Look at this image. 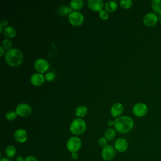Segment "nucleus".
I'll return each instance as SVG.
<instances>
[{
	"label": "nucleus",
	"instance_id": "31",
	"mask_svg": "<svg viewBox=\"0 0 161 161\" xmlns=\"http://www.w3.org/2000/svg\"><path fill=\"white\" fill-rule=\"evenodd\" d=\"M25 161H38V160L33 155H28L26 157H25Z\"/></svg>",
	"mask_w": 161,
	"mask_h": 161
},
{
	"label": "nucleus",
	"instance_id": "19",
	"mask_svg": "<svg viewBox=\"0 0 161 161\" xmlns=\"http://www.w3.org/2000/svg\"><path fill=\"white\" fill-rule=\"evenodd\" d=\"M104 7L105 9L108 12H113L117 9L118 5L114 1H108L105 3Z\"/></svg>",
	"mask_w": 161,
	"mask_h": 161
},
{
	"label": "nucleus",
	"instance_id": "21",
	"mask_svg": "<svg viewBox=\"0 0 161 161\" xmlns=\"http://www.w3.org/2000/svg\"><path fill=\"white\" fill-rule=\"evenodd\" d=\"M116 136V131L113 128H108L107 129L104 133V137L107 140H112Z\"/></svg>",
	"mask_w": 161,
	"mask_h": 161
},
{
	"label": "nucleus",
	"instance_id": "8",
	"mask_svg": "<svg viewBox=\"0 0 161 161\" xmlns=\"http://www.w3.org/2000/svg\"><path fill=\"white\" fill-rule=\"evenodd\" d=\"M48 62L43 58H39L36 59L34 63V67L38 73H44L49 68Z\"/></svg>",
	"mask_w": 161,
	"mask_h": 161
},
{
	"label": "nucleus",
	"instance_id": "2",
	"mask_svg": "<svg viewBox=\"0 0 161 161\" xmlns=\"http://www.w3.org/2000/svg\"><path fill=\"white\" fill-rule=\"evenodd\" d=\"M4 59L6 62L11 67L19 65L23 60V55L21 51L18 48H11L5 53Z\"/></svg>",
	"mask_w": 161,
	"mask_h": 161
},
{
	"label": "nucleus",
	"instance_id": "30",
	"mask_svg": "<svg viewBox=\"0 0 161 161\" xmlns=\"http://www.w3.org/2000/svg\"><path fill=\"white\" fill-rule=\"evenodd\" d=\"M8 25V21L6 19H3L0 23V32H3V26L6 27V25Z\"/></svg>",
	"mask_w": 161,
	"mask_h": 161
},
{
	"label": "nucleus",
	"instance_id": "37",
	"mask_svg": "<svg viewBox=\"0 0 161 161\" xmlns=\"http://www.w3.org/2000/svg\"><path fill=\"white\" fill-rule=\"evenodd\" d=\"M158 21L161 23V13H160L159 14H158Z\"/></svg>",
	"mask_w": 161,
	"mask_h": 161
},
{
	"label": "nucleus",
	"instance_id": "7",
	"mask_svg": "<svg viewBox=\"0 0 161 161\" xmlns=\"http://www.w3.org/2000/svg\"><path fill=\"white\" fill-rule=\"evenodd\" d=\"M17 115L21 117H27L31 113V106L26 103H20L17 105L15 110Z\"/></svg>",
	"mask_w": 161,
	"mask_h": 161
},
{
	"label": "nucleus",
	"instance_id": "29",
	"mask_svg": "<svg viewBox=\"0 0 161 161\" xmlns=\"http://www.w3.org/2000/svg\"><path fill=\"white\" fill-rule=\"evenodd\" d=\"M98 143L100 147L104 148L107 145V140L104 137L100 138L98 140Z\"/></svg>",
	"mask_w": 161,
	"mask_h": 161
},
{
	"label": "nucleus",
	"instance_id": "33",
	"mask_svg": "<svg viewBox=\"0 0 161 161\" xmlns=\"http://www.w3.org/2000/svg\"><path fill=\"white\" fill-rule=\"evenodd\" d=\"M25 158L22 155H19L16 158V161H25Z\"/></svg>",
	"mask_w": 161,
	"mask_h": 161
},
{
	"label": "nucleus",
	"instance_id": "6",
	"mask_svg": "<svg viewBox=\"0 0 161 161\" xmlns=\"http://www.w3.org/2000/svg\"><path fill=\"white\" fill-rule=\"evenodd\" d=\"M116 155V150L114 147L111 145H107L102 150L101 156L104 160L111 161Z\"/></svg>",
	"mask_w": 161,
	"mask_h": 161
},
{
	"label": "nucleus",
	"instance_id": "23",
	"mask_svg": "<svg viewBox=\"0 0 161 161\" xmlns=\"http://www.w3.org/2000/svg\"><path fill=\"white\" fill-rule=\"evenodd\" d=\"M151 6L153 11L156 13H161V0H153Z\"/></svg>",
	"mask_w": 161,
	"mask_h": 161
},
{
	"label": "nucleus",
	"instance_id": "35",
	"mask_svg": "<svg viewBox=\"0 0 161 161\" xmlns=\"http://www.w3.org/2000/svg\"><path fill=\"white\" fill-rule=\"evenodd\" d=\"M107 123H108V126H114V121H113V120H109Z\"/></svg>",
	"mask_w": 161,
	"mask_h": 161
},
{
	"label": "nucleus",
	"instance_id": "3",
	"mask_svg": "<svg viewBox=\"0 0 161 161\" xmlns=\"http://www.w3.org/2000/svg\"><path fill=\"white\" fill-rule=\"evenodd\" d=\"M86 123L80 118L74 119L70 123V131L75 135H80L83 134L86 131Z\"/></svg>",
	"mask_w": 161,
	"mask_h": 161
},
{
	"label": "nucleus",
	"instance_id": "18",
	"mask_svg": "<svg viewBox=\"0 0 161 161\" xmlns=\"http://www.w3.org/2000/svg\"><path fill=\"white\" fill-rule=\"evenodd\" d=\"M84 6V1L82 0H72L70 2V6L72 9L75 11L80 9Z\"/></svg>",
	"mask_w": 161,
	"mask_h": 161
},
{
	"label": "nucleus",
	"instance_id": "10",
	"mask_svg": "<svg viewBox=\"0 0 161 161\" xmlns=\"http://www.w3.org/2000/svg\"><path fill=\"white\" fill-rule=\"evenodd\" d=\"M158 20V18L156 13L150 12L145 15L143 21L147 26H153L157 24Z\"/></svg>",
	"mask_w": 161,
	"mask_h": 161
},
{
	"label": "nucleus",
	"instance_id": "17",
	"mask_svg": "<svg viewBox=\"0 0 161 161\" xmlns=\"http://www.w3.org/2000/svg\"><path fill=\"white\" fill-rule=\"evenodd\" d=\"M87 113V108L84 105L78 106L75 110V114L78 117H84Z\"/></svg>",
	"mask_w": 161,
	"mask_h": 161
},
{
	"label": "nucleus",
	"instance_id": "27",
	"mask_svg": "<svg viewBox=\"0 0 161 161\" xmlns=\"http://www.w3.org/2000/svg\"><path fill=\"white\" fill-rule=\"evenodd\" d=\"M109 13L108 11H106V9H102L101 11H100L99 12V16L104 20L107 19L109 18Z\"/></svg>",
	"mask_w": 161,
	"mask_h": 161
},
{
	"label": "nucleus",
	"instance_id": "9",
	"mask_svg": "<svg viewBox=\"0 0 161 161\" xmlns=\"http://www.w3.org/2000/svg\"><path fill=\"white\" fill-rule=\"evenodd\" d=\"M132 111L135 116L138 117H142L147 114L148 107L145 103H138L133 106Z\"/></svg>",
	"mask_w": 161,
	"mask_h": 161
},
{
	"label": "nucleus",
	"instance_id": "24",
	"mask_svg": "<svg viewBox=\"0 0 161 161\" xmlns=\"http://www.w3.org/2000/svg\"><path fill=\"white\" fill-rule=\"evenodd\" d=\"M120 6L125 9H128L132 6L133 2L131 0H121L119 1Z\"/></svg>",
	"mask_w": 161,
	"mask_h": 161
},
{
	"label": "nucleus",
	"instance_id": "22",
	"mask_svg": "<svg viewBox=\"0 0 161 161\" xmlns=\"http://www.w3.org/2000/svg\"><path fill=\"white\" fill-rule=\"evenodd\" d=\"M16 153V149L14 146L13 145H9L6 147L5 150V153L8 158H13Z\"/></svg>",
	"mask_w": 161,
	"mask_h": 161
},
{
	"label": "nucleus",
	"instance_id": "28",
	"mask_svg": "<svg viewBox=\"0 0 161 161\" xmlns=\"http://www.w3.org/2000/svg\"><path fill=\"white\" fill-rule=\"evenodd\" d=\"M45 77V79L48 82H52L53 81L55 78V75L54 74V73L52 72H49L45 74V75H44Z\"/></svg>",
	"mask_w": 161,
	"mask_h": 161
},
{
	"label": "nucleus",
	"instance_id": "25",
	"mask_svg": "<svg viewBox=\"0 0 161 161\" xmlns=\"http://www.w3.org/2000/svg\"><path fill=\"white\" fill-rule=\"evenodd\" d=\"M2 46L5 50H9L11 48L12 42L9 38H4L2 41Z\"/></svg>",
	"mask_w": 161,
	"mask_h": 161
},
{
	"label": "nucleus",
	"instance_id": "13",
	"mask_svg": "<svg viewBox=\"0 0 161 161\" xmlns=\"http://www.w3.org/2000/svg\"><path fill=\"white\" fill-rule=\"evenodd\" d=\"M87 5L91 10L99 12L103 9L104 6L103 0H88Z\"/></svg>",
	"mask_w": 161,
	"mask_h": 161
},
{
	"label": "nucleus",
	"instance_id": "5",
	"mask_svg": "<svg viewBox=\"0 0 161 161\" xmlns=\"http://www.w3.org/2000/svg\"><path fill=\"white\" fill-rule=\"evenodd\" d=\"M68 19L71 25L73 26H78L83 23L84 17L80 12L78 11H73L69 14Z\"/></svg>",
	"mask_w": 161,
	"mask_h": 161
},
{
	"label": "nucleus",
	"instance_id": "12",
	"mask_svg": "<svg viewBox=\"0 0 161 161\" xmlns=\"http://www.w3.org/2000/svg\"><path fill=\"white\" fill-rule=\"evenodd\" d=\"M14 138L19 143H25L28 139V133L25 130L18 128L14 132Z\"/></svg>",
	"mask_w": 161,
	"mask_h": 161
},
{
	"label": "nucleus",
	"instance_id": "34",
	"mask_svg": "<svg viewBox=\"0 0 161 161\" xmlns=\"http://www.w3.org/2000/svg\"><path fill=\"white\" fill-rule=\"evenodd\" d=\"M4 50H5V49L3 47V46L1 45V46H0V52H1V53H0V56H1V57L3 56V54L4 53V52H5Z\"/></svg>",
	"mask_w": 161,
	"mask_h": 161
},
{
	"label": "nucleus",
	"instance_id": "11",
	"mask_svg": "<svg viewBox=\"0 0 161 161\" xmlns=\"http://www.w3.org/2000/svg\"><path fill=\"white\" fill-rule=\"evenodd\" d=\"M115 150L120 153H123L126 151L128 147V143L127 140L123 138H118L114 144Z\"/></svg>",
	"mask_w": 161,
	"mask_h": 161
},
{
	"label": "nucleus",
	"instance_id": "16",
	"mask_svg": "<svg viewBox=\"0 0 161 161\" xmlns=\"http://www.w3.org/2000/svg\"><path fill=\"white\" fill-rule=\"evenodd\" d=\"M3 33L4 35V36L8 38H11L15 36L16 34V31L13 26H7L4 28Z\"/></svg>",
	"mask_w": 161,
	"mask_h": 161
},
{
	"label": "nucleus",
	"instance_id": "14",
	"mask_svg": "<svg viewBox=\"0 0 161 161\" xmlns=\"http://www.w3.org/2000/svg\"><path fill=\"white\" fill-rule=\"evenodd\" d=\"M45 80L44 75L38 72H36L33 74L30 77V82L31 84L35 86H41Z\"/></svg>",
	"mask_w": 161,
	"mask_h": 161
},
{
	"label": "nucleus",
	"instance_id": "32",
	"mask_svg": "<svg viewBox=\"0 0 161 161\" xmlns=\"http://www.w3.org/2000/svg\"><path fill=\"white\" fill-rule=\"evenodd\" d=\"M71 157L72 159L74 160H76L79 157V155L77 153V152H74V153H72L71 154Z\"/></svg>",
	"mask_w": 161,
	"mask_h": 161
},
{
	"label": "nucleus",
	"instance_id": "26",
	"mask_svg": "<svg viewBox=\"0 0 161 161\" xmlns=\"http://www.w3.org/2000/svg\"><path fill=\"white\" fill-rule=\"evenodd\" d=\"M16 116H17V114L16 111L13 110L8 111L6 114V118L9 121H13L16 118Z\"/></svg>",
	"mask_w": 161,
	"mask_h": 161
},
{
	"label": "nucleus",
	"instance_id": "4",
	"mask_svg": "<svg viewBox=\"0 0 161 161\" xmlns=\"http://www.w3.org/2000/svg\"><path fill=\"white\" fill-rule=\"evenodd\" d=\"M82 141L80 138L76 136L70 137L67 141L66 147L67 150L71 152H77L81 148Z\"/></svg>",
	"mask_w": 161,
	"mask_h": 161
},
{
	"label": "nucleus",
	"instance_id": "36",
	"mask_svg": "<svg viewBox=\"0 0 161 161\" xmlns=\"http://www.w3.org/2000/svg\"><path fill=\"white\" fill-rule=\"evenodd\" d=\"M0 161H11L8 158H1V159H0Z\"/></svg>",
	"mask_w": 161,
	"mask_h": 161
},
{
	"label": "nucleus",
	"instance_id": "1",
	"mask_svg": "<svg viewBox=\"0 0 161 161\" xmlns=\"http://www.w3.org/2000/svg\"><path fill=\"white\" fill-rule=\"evenodd\" d=\"M114 130L120 133H126L133 128L134 122L133 119L128 116H121L116 118L114 121Z\"/></svg>",
	"mask_w": 161,
	"mask_h": 161
},
{
	"label": "nucleus",
	"instance_id": "15",
	"mask_svg": "<svg viewBox=\"0 0 161 161\" xmlns=\"http://www.w3.org/2000/svg\"><path fill=\"white\" fill-rule=\"evenodd\" d=\"M123 106L120 103H116L112 105L111 107L110 112L111 115L113 117H115L116 118L119 117L123 112Z\"/></svg>",
	"mask_w": 161,
	"mask_h": 161
},
{
	"label": "nucleus",
	"instance_id": "20",
	"mask_svg": "<svg viewBox=\"0 0 161 161\" xmlns=\"http://www.w3.org/2000/svg\"><path fill=\"white\" fill-rule=\"evenodd\" d=\"M72 12V9L70 6H67L65 5H62L58 8V13L62 16H65L66 14H69Z\"/></svg>",
	"mask_w": 161,
	"mask_h": 161
}]
</instances>
